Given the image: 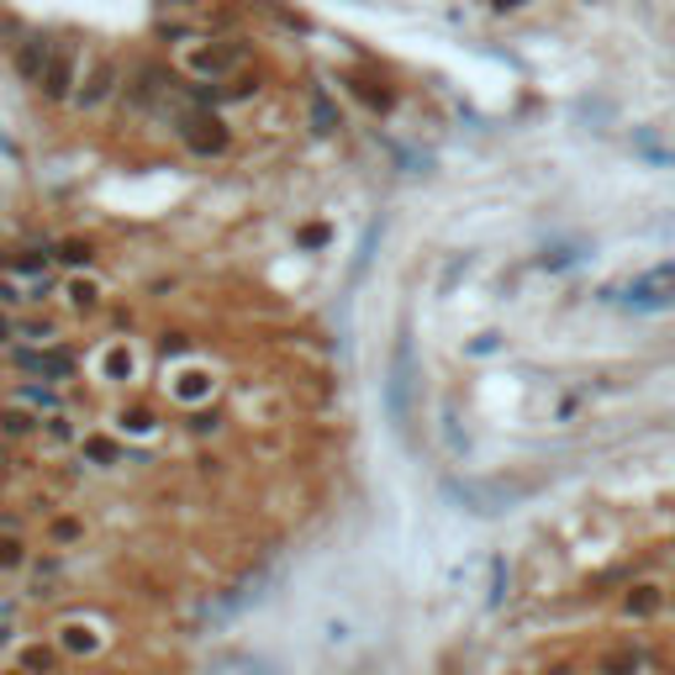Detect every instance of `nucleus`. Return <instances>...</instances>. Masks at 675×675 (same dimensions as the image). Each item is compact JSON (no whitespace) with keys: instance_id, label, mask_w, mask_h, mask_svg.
Returning a JSON list of instances; mask_svg holds the SVG:
<instances>
[{"instance_id":"1","label":"nucleus","mask_w":675,"mask_h":675,"mask_svg":"<svg viewBox=\"0 0 675 675\" xmlns=\"http://www.w3.org/2000/svg\"><path fill=\"white\" fill-rule=\"evenodd\" d=\"M174 132H180V143L191 148L195 159H217V153H227V143H233V127H227L212 106H185V111L174 117Z\"/></svg>"},{"instance_id":"2","label":"nucleus","mask_w":675,"mask_h":675,"mask_svg":"<svg viewBox=\"0 0 675 675\" xmlns=\"http://www.w3.org/2000/svg\"><path fill=\"white\" fill-rule=\"evenodd\" d=\"M243 64H248V43H243V38H212V43H195V49L185 53V74L206 79V85L233 79Z\"/></svg>"},{"instance_id":"3","label":"nucleus","mask_w":675,"mask_h":675,"mask_svg":"<svg viewBox=\"0 0 675 675\" xmlns=\"http://www.w3.org/2000/svg\"><path fill=\"white\" fill-rule=\"evenodd\" d=\"M121 90H127V106H132V111H169V100L180 96L185 85H180V74L164 69V64H138V69L121 79Z\"/></svg>"},{"instance_id":"4","label":"nucleus","mask_w":675,"mask_h":675,"mask_svg":"<svg viewBox=\"0 0 675 675\" xmlns=\"http://www.w3.org/2000/svg\"><path fill=\"white\" fill-rule=\"evenodd\" d=\"M11 364L26 369V375H38V381H49V386H58V381H69L74 369H79V354L64 349V343H17Z\"/></svg>"},{"instance_id":"5","label":"nucleus","mask_w":675,"mask_h":675,"mask_svg":"<svg viewBox=\"0 0 675 675\" xmlns=\"http://www.w3.org/2000/svg\"><path fill=\"white\" fill-rule=\"evenodd\" d=\"M121 79H127V74H121L117 58H90V69L79 74V85H74V106H79V111H100V106L121 90Z\"/></svg>"},{"instance_id":"6","label":"nucleus","mask_w":675,"mask_h":675,"mask_svg":"<svg viewBox=\"0 0 675 675\" xmlns=\"http://www.w3.org/2000/svg\"><path fill=\"white\" fill-rule=\"evenodd\" d=\"M74 85H79V58H74V49H58L49 74L38 79V96L53 100V106H64V100H74Z\"/></svg>"},{"instance_id":"7","label":"nucleus","mask_w":675,"mask_h":675,"mask_svg":"<svg viewBox=\"0 0 675 675\" xmlns=\"http://www.w3.org/2000/svg\"><path fill=\"white\" fill-rule=\"evenodd\" d=\"M671 607V591L660 586V580H633L623 591V602H618V612L623 618H633V623H650V618H660Z\"/></svg>"},{"instance_id":"8","label":"nucleus","mask_w":675,"mask_h":675,"mask_svg":"<svg viewBox=\"0 0 675 675\" xmlns=\"http://www.w3.org/2000/svg\"><path fill=\"white\" fill-rule=\"evenodd\" d=\"M671 301H675V269H654L644 280H633V290H628V307H639V312H660Z\"/></svg>"},{"instance_id":"9","label":"nucleus","mask_w":675,"mask_h":675,"mask_svg":"<svg viewBox=\"0 0 675 675\" xmlns=\"http://www.w3.org/2000/svg\"><path fill=\"white\" fill-rule=\"evenodd\" d=\"M53 38H43V32H38V38H26L22 49H17V74H22V85H38V79H43V74H49V64H53Z\"/></svg>"},{"instance_id":"10","label":"nucleus","mask_w":675,"mask_h":675,"mask_svg":"<svg viewBox=\"0 0 675 675\" xmlns=\"http://www.w3.org/2000/svg\"><path fill=\"white\" fill-rule=\"evenodd\" d=\"M11 407H26L32 417L38 411H64V396H58V386H49V381H22V386H11V396H6Z\"/></svg>"},{"instance_id":"11","label":"nucleus","mask_w":675,"mask_h":675,"mask_svg":"<svg viewBox=\"0 0 675 675\" xmlns=\"http://www.w3.org/2000/svg\"><path fill=\"white\" fill-rule=\"evenodd\" d=\"M49 248H17V254H6V269L22 280V290H32V286H43L49 280Z\"/></svg>"},{"instance_id":"12","label":"nucleus","mask_w":675,"mask_h":675,"mask_svg":"<svg viewBox=\"0 0 675 675\" xmlns=\"http://www.w3.org/2000/svg\"><path fill=\"white\" fill-rule=\"evenodd\" d=\"M169 390H174L180 407H201V401H212L217 381H212V369H180V375L169 381Z\"/></svg>"},{"instance_id":"13","label":"nucleus","mask_w":675,"mask_h":675,"mask_svg":"<svg viewBox=\"0 0 675 675\" xmlns=\"http://www.w3.org/2000/svg\"><path fill=\"white\" fill-rule=\"evenodd\" d=\"M49 259L53 265H64V269H74V275H85V269L96 265V243L90 238H58L49 248Z\"/></svg>"},{"instance_id":"14","label":"nucleus","mask_w":675,"mask_h":675,"mask_svg":"<svg viewBox=\"0 0 675 675\" xmlns=\"http://www.w3.org/2000/svg\"><path fill=\"white\" fill-rule=\"evenodd\" d=\"M644 671V654L633 650V644H612V650L597 654V665H591V675H639Z\"/></svg>"},{"instance_id":"15","label":"nucleus","mask_w":675,"mask_h":675,"mask_svg":"<svg viewBox=\"0 0 675 675\" xmlns=\"http://www.w3.org/2000/svg\"><path fill=\"white\" fill-rule=\"evenodd\" d=\"M100 639L96 628H85V623H64L58 628V654H74V660H90V654H100Z\"/></svg>"},{"instance_id":"16","label":"nucleus","mask_w":675,"mask_h":675,"mask_svg":"<svg viewBox=\"0 0 675 675\" xmlns=\"http://www.w3.org/2000/svg\"><path fill=\"white\" fill-rule=\"evenodd\" d=\"M138 375V354L127 349V343H111L106 354H100V381H111V386H127Z\"/></svg>"},{"instance_id":"17","label":"nucleus","mask_w":675,"mask_h":675,"mask_svg":"<svg viewBox=\"0 0 675 675\" xmlns=\"http://www.w3.org/2000/svg\"><path fill=\"white\" fill-rule=\"evenodd\" d=\"M58 665H64L58 644H22V650H17V671L22 675H53Z\"/></svg>"},{"instance_id":"18","label":"nucleus","mask_w":675,"mask_h":675,"mask_svg":"<svg viewBox=\"0 0 675 675\" xmlns=\"http://www.w3.org/2000/svg\"><path fill=\"white\" fill-rule=\"evenodd\" d=\"M43 433V422H38V417H32V411L26 407H11V401H0V438H38Z\"/></svg>"},{"instance_id":"19","label":"nucleus","mask_w":675,"mask_h":675,"mask_svg":"<svg viewBox=\"0 0 675 675\" xmlns=\"http://www.w3.org/2000/svg\"><path fill=\"white\" fill-rule=\"evenodd\" d=\"M26 565H32V549L22 533H0V576H17Z\"/></svg>"},{"instance_id":"20","label":"nucleus","mask_w":675,"mask_h":675,"mask_svg":"<svg viewBox=\"0 0 675 675\" xmlns=\"http://www.w3.org/2000/svg\"><path fill=\"white\" fill-rule=\"evenodd\" d=\"M79 454H85V464H96V470H111L121 459V449H117V438L90 433V438H79Z\"/></svg>"},{"instance_id":"21","label":"nucleus","mask_w":675,"mask_h":675,"mask_svg":"<svg viewBox=\"0 0 675 675\" xmlns=\"http://www.w3.org/2000/svg\"><path fill=\"white\" fill-rule=\"evenodd\" d=\"M117 428L127 438H153V433H159V411H153V407H121Z\"/></svg>"},{"instance_id":"22","label":"nucleus","mask_w":675,"mask_h":675,"mask_svg":"<svg viewBox=\"0 0 675 675\" xmlns=\"http://www.w3.org/2000/svg\"><path fill=\"white\" fill-rule=\"evenodd\" d=\"M64 301H69L74 312H96V307H100V286L90 280V275H74L69 286H64Z\"/></svg>"},{"instance_id":"23","label":"nucleus","mask_w":675,"mask_h":675,"mask_svg":"<svg viewBox=\"0 0 675 675\" xmlns=\"http://www.w3.org/2000/svg\"><path fill=\"white\" fill-rule=\"evenodd\" d=\"M259 85H265L259 74L238 69L233 79H222V85H217V100H254V96H259Z\"/></svg>"},{"instance_id":"24","label":"nucleus","mask_w":675,"mask_h":675,"mask_svg":"<svg viewBox=\"0 0 675 675\" xmlns=\"http://www.w3.org/2000/svg\"><path fill=\"white\" fill-rule=\"evenodd\" d=\"M79 538H85V523H79V517H69V512H64V517H49L53 549H69V544H79Z\"/></svg>"},{"instance_id":"25","label":"nucleus","mask_w":675,"mask_h":675,"mask_svg":"<svg viewBox=\"0 0 675 675\" xmlns=\"http://www.w3.org/2000/svg\"><path fill=\"white\" fill-rule=\"evenodd\" d=\"M58 328H53V317H17V343H53Z\"/></svg>"},{"instance_id":"26","label":"nucleus","mask_w":675,"mask_h":675,"mask_svg":"<svg viewBox=\"0 0 675 675\" xmlns=\"http://www.w3.org/2000/svg\"><path fill=\"white\" fill-rule=\"evenodd\" d=\"M185 433H195V438H217L222 433V411L212 407H191V417H185Z\"/></svg>"},{"instance_id":"27","label":"nucleus","mask_w":675,"mask_h":675,"mask_svg":"<svg viewBox=\"0 0 675 675\" xmlns=\"http://www.w3.org/2000/svg\"><path fill=\"white\" fill-rule=\"evenodd\" d=\"M312 127H317V132H338V127H343L338 106L322 96V90H312Z\"/></svg>"},{"instance_id":"28","label":"nucleus","mask_w":675,"mask_h":675,"mask_svg":"<svg viewBox=\"0 0 675 675\" xmlns=\"http://www.w3.org/2000/svg\"><path fill=\"white\" fill-rule=\"evenodd\" d=\"M58 559H43V565H32V597H53V580H58Z\"/></svg>"},{"instance_id":"29","label":"nucleus","mask_w":675,"mask_h":675,"mask_svg":"<svg viewBox=\"0 0 675 675\" xmlns=\"http://www.w3.org/2000/svg\"><path fill=\"white\" fill-rule=\"evenodd\" d=\"M354 90H360V96L369 100L375 111H386V106H390V90L381 85V79H369V74H360V79H354Z\"/></svg>"},{"instance_id":"30","label":"nucleus","mask_w":675,"mask_h":675,"mask_svg":"<svg viewBox=\"0 0 675 675\" xmlns=\"http://www.w3.org/2000/svg\"><path fill=\"white\" fill-rule=\"evenodd\" d=\"M43 433H49L53 443H74V417L69 411H53V417H43Z\"/></svg>"},{"instance_id":"31","label":"nucleus","mask_w":675,"mask_h":675,"mask_svg":"<svg viewBox=\"0 0 675 675\" xmlns=\"http://www.w3.org/2000/svg\"><path fill=\"white\" fill-rule=\"evenodd\" d=\"M159 354H164V360H180V354H191V338H185V333H164Z\"/></svg>"},{"instance_id":"32","label":"nucleus","mask_w":675,"mask_h":675,"mask_svg":"<svg viewBox=\"0 0 675 675\" xmlns=\"http://www.w3.org/2000/svg\"><path fill=\"white\" fill-rule=\"evenodd\" d=\"M17 301H26V290H17V286H6V280H0V307H17Z\"/></svg>"},{"instance_id":"33","label":"nucleus","mask_w":675,"mask_h":675,"mask_svg":"<svg viewBox=\"0 0 675 675\" xmlns=\"http://www.w3.org/2000/svg\"><path fill=\"white\" fill-rule=\"evenodd\" d=\"M301 243H312V248H317V243H328V227H307V233H301Z\"/></svg>"},{"instance_id":"34","label":"nucleus","mask_w":675,"mask_h":675,"mask_svg":"<svg viewBox=\"0 0 675 675\" xmlns=\"http://www.w3.org/2000/svg\"><path fill=\"white\" fill-rule=\"evenodd\" d=\"M11 338H17V322H11V317H0V343H11Z\"/></svg>"},{"instance_id":"35","label":"nucleus","mask_w":675,"mask_h":675,"mask_svg":"<svg viewBox=\"0 0 675 675\" xmlns=\"http://www.w3.org/2000/svg\"><path fill=\"white\" fill-rule=\"evenodd\" d=\"M517 6H528V0H496V11H517Z\"/></svg>"},{"instance_id":"36","label":"nucleus","mask_w":675,"mask_h":675,"mask_svg":"<svg viewBox=\"0 0 675 675\" xmlns=\"http://www.w3.org/2000/svg\"><path fill=\"white\" fill-rule=\"evenodd\" d=\"M11 633H17V628H11V623H0V650L11 644Z\"/></svg>"},{"instance_id":"37","label":"nucleus","mask_w":675,"mask_h":675,"mask_svg":"<svg viewBox=\"0 0 675 675\" xmlns=\"http://www.w3.org/2000/svg\"><path fill=\"white\" fill-rule=\"evenodd\" d=\"M169 6H185V11H195V6H206V0H169Z\"/></svg>"},{"instance_id":"38","label":"nucleus","mask_w":675,"mask_h":675,"mask_svg":"<svg viewBox=\"0 0 675 675\" xmlns=\"http://www.w3.org/2000/svg\"><path fill=\"white\" fill-rule=\"evenodd\" d=\"M0 470H6V454H0Z\"/></svg>"},{"instance_id":"39","label":"nucleus","mask_w":675,"mask_h":675,"mask_svg":"<svg viewBox=\"0 0 675 675\" xmlns=\"http://www.w3.org/2000/svg\"><path fill=\"white\" fill-rule=\"evenodd\" d=\"M6 675H22V671H6Z\"/></svg>"},{"instance_id":"40","label":"nucleus","mask_w":675,"mask_h":675,"mask_svg":"<svg viewBox=\"0 0 675 675\" xmlns=\"http://www.w3.org/2000/svg\"><path fill=\"white\" fill-rule=\"evenodd\" d=\"M671 607H675V591H671Z\"/></svg>"}]
</instances>
